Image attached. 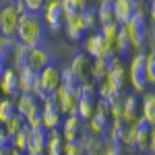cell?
Here are the masks:
<instances>
[{
	"mask_svg": "<svg viewBox=\"0 0 155 155\" xmlns=\"http://www.w3.org/2000/svg\"><path fill=\"white\" fill-rule=\"evenodd\" d=\"M153 29H155V25H153Z\"/></svg>",
	"mask_w": 155,
	"mask_h": 155,
	"instance_id": "46",
	"label": "cell"
},
{
	"mask_svg": "<svg viewBox=\"0 0 155 155\" xmlns=\"http://www.w3.org/2000/svg\"><path fill=\"white\" fill-rule=\"evenodd\" d=\"M97 95H85L81 93L79 97V104H77V116L81 118V122H87V120L93 118V112H95V99Z\"/></svg>",
	"mask_w": 155,
	"mask_h": 155,
	"instance_id": "16",
	"label": "cell"
},
{
	"mask_svg": "<svg viewBox=\"0 0 155 155\" xmlns=\"http://www.w3.org/2000/svg\"><path fill=\"white\" fill-rule=\"evenodd\" d=\"M15 114H17L15 99H12V97H2V99H0V122L6 124Z\"/></svg>",
	"mask_w": 155,
	"mask_h": 155,
	"instance_id": "27",
	"label": "cell"
},
{
	"mask_svg": "<svg viewBox=\"0 0 155 155\" xmlns=\"http://www.w3.org/2000/svg\"><path fill=\"white\" fill-rule=\"evenodd\" d=\"M60 77H62V85L66 87V89H77L79 87V81H77V77H74V72L71 71V66H66V68H60Z\"/></svg>",
	"mask_w": 155,
	"mask_h": 155,
	"instance_id": "32",
	"label": "cell"
},
{
	"mask_svg": "<svg viewBox=\"0 0 155 155\" xmlns=\"http://www.w3.org/2000/svg\"><path fill=\"white\" fill-rule=\"evenodd\" d=\"M85 54H89L93 60H106L107 56L116 54V50L99 31H95L85 39Z\"/></svg>",
	"mask_w": 155,
	"mask_h": 155,
	"instance_id": "4",
	"label": "cell"
},
{
	"mask_svg": "<svg viewBox=\"0 0 155 155\" xmlns=\"http://www.w3.org/2000/svg\"><path fill=\"white\" fill-rule=\"evenodd\" d=\"M141 116L145 120H149L151 126L155 128V91H149V93L143 95V99H141Z\"/></svg>",
	"mask_w": 155,
	"mask_h": 155,
	"instance_id": "18",
	"label": "cell"
},
{
	"mask_svg": "<svg viewBox=\"0 0 155 155\" xmlns=\"http://www.w3.org/2000/svg\"><path fill=\"white\" fill-rule=\"evenodd\" d=\"M147 11H134L132 17L122 25L126 35L132 44V50H143L147 46V35H149V25H147Z\"/></svg>",
	"mask_w": 155,
	"mask_h": 155,
	"instance_id": "2",
	"label": "cell"
},
{
	"mask_svg": "<svg viewBox=\"0 0 155 155\" xmlns=\"http://www.w3.org/2000/svg\"><path fill=\"white\" fill-rule=\"evenodd\" d=\"M39 83L44 87L46 93H54L62 85V77H60V68L54 66V64H48L46 68L39 71Z\"/></svg>",
	"mask_w": 155,
	"mask_h": 155,
	"instance_id": "10",
	"label": "cell"
},
{
	"mask_svg": "<svg viewBox=\"0 0 155 155\" xmlns=\"http://www.w3.org/2000/svg\"><path fill=\"white\" fill-rule=\"evenodd\" d=\"M128 83L134 93H145L147 74H145V52H137L128 62Z\"/></svg>",
	"mask_w": 155,
	"mask_h": 155,
	"instance_id": "3",
	"label": "cell"
},
{
	"mask_svg": "<svg viewBox=\"0 0 155 155\" xmlns=\"http://www.w3.org/2000/svg\"><path fill=\"white\" fill-rule=\"evenodd\" d=\"M11 149H12V147H2V149H0V155H8V153H11Z\"/></svg>",
	"mask_w": 155,
	"mask_h": 155,
	"instance_id": "43",
	"label": "cell"
},
{
	"mask_svg": "<svg viewBox=\"0 0 155 155\" xmlns=\"http://www.w3.org/2000/svg\"><path fill=\"white\" fill-rule=\"evenodd\" d=\"M120 27H122L120 23H116V21H110V23H106V25H101V27H99V33H101V35H104L107 41L114 46V39L118 37Z\"/></svg>",
	"mask_w": 155,
	"mask_h": 155,
	"instance_id": "29",
	"label": "cell"
},
{
	"mask_svg": "<svg viewBox=\"0 0 155 155\" xmlns=\"http://www.w3.org/2000/svg\"><path fill=\"white\" fill-rule=\"evenodd\" d=\"M114 4V21L124 25L137 11V0H112Z\"/></svg>",
	"mask_w": 155,
	"mask_h": 155,
	"instance_id": "15",
	"label": "cell"
},
{
	"mask_svg": "<svg viewBox=\"0 0 155 155\" xmlns=\"http://www.w3.org/2000/svg\"><path fill=\"white\" fill-rule=\"evenodd\" d=\"M107 79H110V83L114 85V89H116L118 93H124L126 83H128V68H126V64H124V62L114 64V66L110 68V72H107Z\"/></svg>",
	"mask_w": 155,
	"mask_h": 155,
	"instance_id": "13",
	"label": "cell"
},
{
	"mask_svg": "<svg viewBox=\"0 0 155 155\" xmlns=\"http://www.w3.org/2000/svg\"><path fill=\"white\" fill-rule=\"evenodd\" d=\"M147 12H149V17H151V23L155 25V0H149V8H147Z\"/></svg>",
	"mask_w": 155,
	"mask_h": 155,
	"instance_id": "41",
	"label": "cell"
},
{
	"mask_svg": "<svg viewBox=\"0 0 155 155\" xmlns=\"http://www.w3.org/2000/svg\"><path fill=\"white\" fill-rule=\"evenodd\" d=\"M19 12L12 4H6L0 8V31L2 35H15L17 33V25H19Z\"/></svg>",
	"mask_w": 155,
	"mask_h": 155,
	"instance_id": "7",
	"label": "cell"
},
{
	"mask_svg": "<svg viewBox=\"0 0 155 155\" xmlns=\"http://www.w3.org/2000/svg\"><path fill=\"white\" fill-rule=\"evenodd\" d=\"M8 56H11V52L0 48V77H2V72L8 68Z\"/></svg>",
	"mask_w": 155,
	"mask_h": 155,
	"instance_id": "38",
	"label": "cell"
},
{
	"mask_svg": "<svg viewBox=\"0 0 155 155\" xmlns=\"http://www.w3.org/2000/svg\"><path fill=\"white\" fill-rule=\"evenodd\" d=\"M2 147H11V137H8V132L4 130V126L0 128V149Z\"/></svg>",
	"mask_w": 155,
	"mask_h": 155,
	"instance_id": "39",
	"label": "cell"
},
{
	"mask_svg": "<svg viewBox=\"0 0 155 155\" xmlns=\"http://www.w3.org/2000/svg\"><path fill=\"white\" fill-rule=\"evenodd\" d=\"M60 6H62V15H64V21H68L72 17L79 15V6L74 0H60Z\"/></svg>",
	"mask_w": 155,
	"mask_h": 155,
	"instance_id": "33",
	"label": "cell"
},
{
	"mask_svg": "<svg viewBox=\"0 0 155 155\" xmlns=\"http://www.w3.org/2000/svg\"><path fill=\"white\" fill-rule=\"evenodd\" d=\"M12 6L17 8V12H19V15L27 12V6H25V2H23V0H15V2H12Z\"/></svg>",
	"mask_w": 155,
	"mask_h": 155,
	"instance_id": "40",
	"label": "cell"
},
{
	"mask_svg": "<svg viewBox=\"0 0 155 155\" xmlns=\"http://www.w3.org/2000/svg\"><path fill=\"white\" fill-rule=\"evenodd\" d=\"M151 155H155V153H151Z\"/></svg>",
	"mask_w": 155,
	"mask_h": 155,
	"instance_id": "47",
	"label": "cell"
},
{
	"mask_svg": "<svg viewBox=\"0 0 155 155\" xmlns=\"http://www.w3.org/2000/svg\"><path fill=\"white\" fill-rule=\"evenodd\" d=\"M139 116H141V97L137 93L122 95V120L126 124H132Z\"/></svg>",
	"mask_w": 155,
	"mask_h": 155,
	"instance_id": "11",
	"label": "cell"
},
{
	"mask_svg": "<svg viewBox=\"0 0 155 155\" xmlns=\"http://www.w3.org/2000/svg\"><path fill=\"white\" fill-rule=\"evenodd\" d=\"M0 99H2V91H0Z\"/></svg>",
	"mask_w": 155,
	"mask_h": 155,
	"instance_id": "45",
	"label": "cell"
},
{
	"mask_svg": "<svg viewBox=\"0 0 155 155\" xmlns=\"http://www.w3.org/2000/svg\"><path fill=\"white\" fill-rule=\"evenodd\" d=\"M0 91H2V95L12 97V99L19 97L21 85H19V72L15 68H6L2 72V77H0Z\"/></svg>",
	"mask_w": 155,
	"mask_h": 155,
	"instance_id": "8",
	"label": "cell"
},
{
	"mask_svg": "<svg viewBox=\"0 0 155 155\" xmlns=\"http://www.w3.org/2000/svg\"><path fill=\"white\" fill-rule=\"evenodd\" d=\"M25 124H27V120H25L21 114H15V116H12L6 124H2V126H4V130L8 132V137H12V134H17V132L21 130Z\"/></svg>",
	"mask_w": 155,
	"mask_h": 155,
	"instance_id": "30",
	"label": "cell"
},
{
	"mask_svg": "<svg viewBox=\"0 0 155 155\" xmlns=\"http://www.w3.org/2000/svg\"><path fill=\"white\" fill-rule=\"evenodd\" d=\"M50 64V54L41 46H35V48L27 50V68L39 72L41 68H46Z\"/></svg>",
	"mask_w": 155,
	"mask_h": 155,
	"instance_id": "12",
	"label": "cell"
},
{
	"mask_svg": "<svg viewBox=\"0 0 155 155\" xmlns=\"http://www.w3.org/2000/svg\"><path fill=\"white\" fill-rule=\"evenodd\" d=\"M62 155H85L83 147L77 141H64V147H62Z\"/></svg>",
	"mask_w": 155,
	"mask_h": 155,
	"instance_id": "35",
	"label": "cell"
},
{
	"mask_svg": "<svg viewBox=\"0 0 155 155\" xmlns=\"http://www.w3.org/2000/svg\"><path fill=\"white\" fill-rule=\"evenodd\" d=\"M97 19H99V25H106L110 21H114V4H112V0H99Z\"/></svg>",
	"mask_w": 155,
	"mask_h": 155,
	"instance_id": "26",
	"label": "cell"
},
{
	"mask_svg": "<svg viewBox=\"0 0 155 155\" xmlns=\"http://www.w3.org/2000/svg\"><path fill=\"white\" fill-rule=\"evenodd\" d=\"M91 64H93V58L89 54H74L71 62V71L74 72L77 81L79 83H87V81H93L91 79Z\"/></svg>",
	"mask_w": 155,
	"mask_h": 155,
	"instance_id": "5",
	"label": "cell"
},
{
	"mask_svg": "<svg viewBox=\"0 0 155 155\" xmlns=\"http://www.w3.org/2000/svg\"><path fill=\"white\" fill-rule=\"evenodd\" d=\"M29 143H31V126H29V124H25L17 134H12V137H11V147H12V149L27 151Z\"/></svg>",
	"mask_w": 155,
	"mask_h": 155,
	"instance_id": "22",
	"label": "cell"
},
{
	"mask_svg": "<svg viewBox=\"0 0 155 155\" xmlns=\"http://www.w3.org/2000/svg\"><path fill=\"white\" fill-rule=\"evenodd\" d=\"M19 72V85H21V93H33L37 81H39V72L31 71V68H21Z\"/></svg>",
	"mask_w": 155,
	"mask_h": 155,
	"instance_id": "17",
	"label": "cell"
},
{
	"mask_svg": "<svg viewBox=\"0 0 155 155\" xmlns=\"http://www.w3.org/2000/svg\"><path fill=\"white\" fill-rule=\"evenodd\" d=\"M110 118L122 120V97L116 99V101H110Z\"/></svg>",
	"mask_w": 155,
	"mask_h": 155,
	"instance_id": "36",
	"label": "cell"
},
{
	"mask_svg": "<svg viewBox=\"0 0 155 155\" xmlns=\"http://www.w3.org/2000/svg\"><path fill=\"white\" fill-rule=\"evenodd\" d=\"M155 153V128L151 130V137H149V155Z\"/></svg>",
	"mask_w": 155,
	"mask_h": 155,
	"instance_id": "42",
	"label": "cell"
},
{
	"mask_svg": "<svg viewBox=\"0 0 155 155\" xmlns=\"http://www.w3.org/2000/svg\"><path fill=\"white\" fill-rule=\"evenodd\" d=\"M145 74H147V85H155V52L145 54Z\"/></svg>",
	"mask_w": 155,
	"mask_h": 155,
	"instance_id": "31",
	"label": "cell"
},
{
	"mask_svg": "<svg viewBox=\"0 0 155 155\" xmlns=\"http://www.w3.org/2000/svg\"><path fill=\"white\" fill-rule=\"evenodd\" d=\"M8 155H25V151H19V149H11Z\"/></svg>",
	"mask_w": 155,
	"mask_h": 155,
	"instance_id": "44",
	"label": "cell"
},
{
	"mask_svg": "<svg viewBox=\"0 0 155 155\" xmlns=\"http://www.w3.org/2000/svg\"><path fill=\"white\" fill-rule=\"evenodd\" d=\"M62 147H64V139H62L60 128L50 130L48 143H46V155H62Z\"/></svg>",
	"mask_w": 155,
	"mask_h": 155,
	"instance_id": "21",
	"label": "cell"
},
{
	"mask_svg": "<svg viewBox=\"0 0 155 155\" xmlns=\"http://www.w3.org/2000/svg\"><path fill=\"white\" fill-rule=\"evenodd\" d=\"M15 37L19 39V44H23L27 48L41 46V41H44V19L37 12H29V11L23 12L19 17Z\"/></svg>",
	"mask_w": 155,
	"mask_h": 155,
	"instance_id": "1",
	"label": "cell"
},
{
	"mask_svg": "<svg viewBox=\"0 0 155 155\" xmlns=\"http://www.w3.org/2000/svg\"><path fill=\"white\" fill-rule=\"evenodd\" d=\"M79 17H81V21H83V25H85V29L87 31H91L93 27H97L99 25V19H97V8L95 6H85V8H81L79 11Z\"/></svg>",
	"mask_w": 155,
	"mask_h": 155,
	"instance_id": "25",
	"label": "cell"
},
{
	"mask_svg": "<svg viewBox=\"0 0 155 155\" xmlns=\"http://www.w3.org/2000/svg\"><path fill=\"white\" fill-rule=\"evenodd\" d=\"M124 130H126V122L124 120H112V124L107 126L106 137L112 141V143L122 145V137H124Z\"/></svg>",
	"mask_w": 155,
	"mask_h": 155,
	"instance_id": "24",
	"label": "cell"
},
{
	"mask_svg": "<svg viewBox=\"0 0 155 155\" xmlns=\"http://www.w3.org/2000/svg\"><path fill=\"white\" fill-rule=\"evenodd\" d=\"M64 29H66L68 39H72V41L83 39V35L87 33V29H85V25H83V21H81V17H79V15H77V17H72V19H68Z\"/></svg>",
	"mask_w": 155,
	"mask_h": 155,
	"instance_id": "20",
	"label": "cell"
},
{
	"mask_svg": "<svg viewBox=\"0 0 155 155\" xmlns=\"http://www.w3.org/2000/svg\"><path fill=\"white\" fill-rule=\"evenodd\" d=\"M41 124H44L48 130L60 128V126H62V114H60L58 107H50V110H44V107H41Z\"/></svg>",
	"mask_w": 155,
	"mask_h": 155,
	"instance_id": "19",
	"label": "cell"
},
{
	"mask_svg": "<svg viewBox=\"0 0 155 155\" xmlns=\"http://www.w3.org/2000/svg\"><path fill=\"white\" fill-rule=\"evenodd\" d=\"M81 130H83V122H81V118H79L77 114L66 116V120H64L62 126H60V132H62V139H64V141H77L79 134H81Z\"/></svg>",
	"mask_w": 155,
	"mask_h": 155,
	"instance_id": "14",
	"label": "cell"
},
{
	"mask_svg": "<svg viewBox=\"0 0 155 155\" xmlns=\"http://www.w3.org/2000/svg\"><path fill=\"white\" fill-rule=\"evenodd\" d=\"M64 21L60 0H46L44 4V25H48L50 31H60V25Z\"/></svg>",
	"mask_w": 155,
	"mask_h": 155,
	"instance_id": "6",
	"label": "cell"
},
{
	"mask_svg": "<svg viewBox=\"0 0 155 155\" xmlns=\"http://www.w3.org/2000/svg\"><path fill=\"white\" fill-rule=\"evenodd\" d=\"M23 2L29 12H39L44 8V4H46V0H23Z\"/></svg>",
	"mask_w": 155,
	"mask_h": 155,
	"instance_id": "37",
	"label": "cell"
},
{
	"mask_svg": "<svg viewBox=\"0 0 155 155\" xmlns=\"http://www.w3.org/2000/svg\"><path fill=\"white\" fill-rule=\"evenodd\" d=\"M107 72H110V66H107V60H93V64H91V79L93 81H101V79H106Z\"/></svg>",
	"mask_w": 155,
	"mask_h": 155,
	"instance_id": "28",
	"label": "cell"
},
{
	"mask_svg": "<svg viewBox=\"0 0 155 155\" xmlns=\"http://www.w3.org/2000/svg\"><path fill=\"white\" fill-rule=\"evenodd\" d=\"M101 141H104V149H101V155H122V145L118 143H112L110 139H107L106 134L101 137Z\"/></svg>",
	"mask_w": 155,
	"mask_h": 155,
	"instance_id": "34",
	"label": "cell"
},
{
	"mask_svg": "<svg viewBox=\"0 0 155 155\" xmlns=\"http://www.w3.org/2000/svg\"><path fill=\"white\" fill-rule=\"evenodd\" d=\"M15 106H17V114H21L27 120L29 116H33L35 112L41 110V101L33 93H19V97L15 99Z\"/></svg>",
	"mask_w": 155,
	"mask_h": 155,
	"instance_id": "9",
	"label": "cell"
},
{
	"mask_svg": "<svg viewBox=\"0 0 155 155\" xmlns=\"http://www.w3.org/2000/svg\"><path fill=\"white\" fill-rule=\"evenodd\" d=\"M27 46H23V44H15V48L11 50L12 54V68L15 71H21V68H25L27 66Z\"/></svg>",
	"mask_w": 155,
	"mask_h": 155,
	"instance_id": "23",
	"label": "cell"
}]
</instances>
